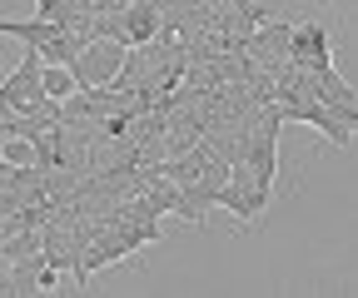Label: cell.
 <instances>
[{"instance_id": "cell-2", "label": "cell", "mask_w": 358, "mask_h": 298, "mask_svg": "<svg viewBox=\"0 0 358 298\" xmlns=\"http://www.w3.org/2000/svg\"><path fill=\"white\" fill-rule=\"evenodd\" d=\"M289 60L294 65H313V60H329V20L319 15V20H303V25H294V35H289Z\"/></svg>"}, {"instance_id": "cell-3", "label": "cell", "mask_w": 358, "mask_h": 298, "mask_svg": "<svg viewBox=\"0 0 358 298\" xmlns=\"http://www.w3.org/2000/svg\"><path fill=\"white\" fill-rule=\"evenodd\" d=\"M60 30H65V25H55V20H40V15H35V20H0V35H15L20 45H35V50H40L50 35H60Z\"/></svg>"}, {"instance_id": "cell-5", "label": "cell", "mask_w": 358, "mask_h": 298, "mask_svg": "<svg viewBox=\"0 0 358 298\" xmlns=\"http://www.w3.org/2000/svg\"><path fill=\"white\" fill-rule=\"evenodd\" d=\"M159 30V15H155V6H150V0H140V6H134L129 10V25H124V40H129V45H145V40Z\"/></svg>"}, {"instance_id": "cell-1", "label": "cell", "mask_w": 358, "mask_h": 298, "mask_svg": "<svg viewBox=\"0 0 358 298\" xmlns=\"http://www.w3.org/2000/svg\"><path fill=\"white\" fill-rule=\"evenodd\" d=\"M124 50L129 45H120V40H85L80 45V55H75V65H70V75H75V84L80 90H100V84H115V75L124 70Z\"/></svg>"}, {"instance_id": "cell-4", "label": "cell", "mask_w": 358, "mask_h": 298, "mask_svg": "<svg viewBox=\"0 0 358 298\" xmlns=\"http://www.w3.org/2000/svg\"><path fill=\"white\" fill-rule=\"evenodd\" d=\"M75 90H80V84H75L70 65H45V70H40V95H45V100L60 105V100H70Z\"/></svg>"}]
</instances>
